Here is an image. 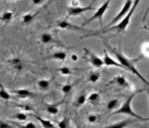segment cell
Masks as SVG:
<instances>
[{"instance_id":"cell-26","label":"cell","mask_w":149,"mask_h":128,"mask_svg":"<svg viewBox=\"0 0 149 128\" xmlns=\"http://www.w3.org/2000/svg\"><path fill=\"white\" fill-rule=\"evenodd\" d=\"M87 100H88V98H87V96H86L85 94H79V96H77V107H81V106H83L84 104L86 103Z\"/></svg>"},{"instance_id":"cell-28","label":"cell","mask_w":149,"mask_h":128,"mask_svg":"<svg viewBox=\"0 0 149 128\" xmlns=\"http://www.w3.org/2000/svg\"><path fill=\"white\" fill-rule=\"evenodd\" d=\"M72 84H70V83H66V84H64L62 86V88H61V91H62L63 94H70V92L72 91Z\"/></svg>"},{"instance_id":"cell-21","label":"cell","mask_w":149,"mask_h":128,"mask_svg":"<svg viewBox=\"0 0 149 128\" xmlns=\"http://www.w3.org/2000/svg\"><path fill=\"white\" fill-rule=\"evenodd\" d=\"M141 55L142 57L149 58V42L146 41L141 45Z\"/></svg>"},{"instance_id":"cell-17","label":"cell","mask_w":149,"mask_h":128,"mask_svg":"<svg viewBox=\"0 0 149 128\" xmlns=\"http://www.w3.org/2000/svg\"><path fill=\"white\" fill-rule=\"evenodd\" d=\"M37 86L41 91H48L50 87V80L46 79H41L37 82Z\"/></svg>"},{"instance_id":"cell-18","label":"cell","mask_w":149,"mask_h":128,"mask_svg":"<svg viewBox=\"0 0 149 128\" xmlns=\"http://www.w3.org/2000/svg\"><path fill=\"white\" fill-rule=\"evenodd\" d=\"M130 122V120H123V121H119L116 122H113V124L110 125H106L105 128H124L126 126H128Z\"/></svg>"},{"instance_id":"cell-33","label":"cell","mask_w":149,"mask_h":128,"mask_svg":"<svg viewBox=\"0 0 149 128\" xmlns=\"http://www.w3.org/2000/svg\"><path fill=\"white\" fill-rule=\"evenodd\" d=\"M70 59H71V61L74 63L77 62V61H78V55L77 53H73V54L70 55Z\"/></svg>"},{"instance_id":"cell-2","label":"cell","mask_w":149,"mask_h":128,"mask_svg":"<svg viewBox=\"0 0 149 128\" xmlns=\"http://www.w3.org/2000/svg\"><path fill=\"white\" fill-rule=\"evenodd\" d=\"M140 1H141V0H134L132 7V8H130V12L127 14V16H126L124 19H122L121 21H119L118 23H116V25H115L113 26H109V27L104 28V29H102V31H99V33L100 32L105 33V32H109V31H116V32H118V33L124 32L128 28V26L130 25V20H132V17L133 15L134 11H136V8L138 7Z\"/></svg>"},{"instance_id":"cell-36","label":"cell","mask_w":149,"mask_h":128,"mask_svg":"<svg viewBox=\"0 0 149 128\" xmlns=\"http://www.w3.org/2000/svg\"><path fill=\"white\" fill-rule=\"evenodd\" d=\"M31 1H32L33 4L36 5V6H37V5H40V4L43 3V0H31Z\"/></svg>"},{"instance_id":"cell-19","label":"cell","mask_w":149,"mask_h":128,"mask_svg":"<svg viewBox=\"0 0 149 128\" xmlns=\"http://www.w3.org/2000/svg\"><path fill=\"white\" fill-rule=\"evenodd\" d=\"M14 17V13L11 11H6L1 14V21L5 23H8L12 21Z\"/></svg>"},{"instance_id":"cell-22","label":"cell","mask_w":149,"mask_h":128,"mask_svg":"<svg viewBox=\"0 0 149 128\" xmlns=\"http://www.w3.org/2000/svg\"><path fill=\"white\" fill-rule=\"evenodd\" d=\"M46 110L50 115H57L59 113V108H58V105L51 104V105H47Z\"/></svg>"},{"instance_id":"cell-29","label":"cell","mask_w":149,"mask_h":128,"mask_svg":"<svg viewBox=\"0 0 149 128\" xmlns=\"http://www.w3.org/2000/svg\"><path fill=\"white\" fill-rule=\"evenodd\" d=\"M58 70H59V72L63 76H69L72 74V71L68 66H62V68H60Z\"/></svg>"},{"instance_id":"cell-12","label":"cell","mask_w":149,"mask_h":128,"mask_svg":"<svg viewBox=\"0 0 149 128\" xmlns=\"http://www.w3.org/2000/svg\"><path fill=\"white\" fill-rule=\"evenodd\" d=\"M9 64L11 65L12 68L15 69L18 72H21V71L23 69V63H22V60L20 57H13L9 60Z\"/></svg>"},{"instance_id":"cell-27","label":"cell","mask_w":149,"mask_h":128,"mask_svg":"<svg viewBox=\"0 0 149 128\" xmlns=\"http://www.w3.org/2000/svg\"><path fill=\"white\" fill-rule=\"evenodd\" d=\"M69 124H70V121H69L68 118L67 117H63L60 122H58V127H60V128H67V127L70 126Z\"/></svg>"},{"instance_id":"cell-5","label":"cell","mask_w":149,"mask_h":128,"mask_svg":"<svg viewBox=\"0 0 149 128\" xmlns=\"http://www.w3.org/2000/svg\"><path fill=\"white\" fill-rule=\"evenodd\" d=\"M132 5H133V1H132V0H126L124 6L122 7V8L120 9V11L118 14H116V16L114 18V20H112V22L109 23V25H107L105 26V28L114 25L118 22H119V21L122 20V19H124L126 16H127V14L130 12V8H132Z\"/></svg>"},{"instance_id":"cell-14","label":"cell","mask_w":149,"mask_h":128,"mask_svg":"<svg viewBox=\"0 0 149 128\" xmlns=\"http://www.w3.org/2000/svg\"><path fill=\"white\" fill-rule=\"evenodd\" d=\"M33 116H34L36 119L40 122V124L43 126L44 128H53V127H55L53 122H51V121H49V120L43 119V118H41L40 116L36 115V114H33Z\"/></svg>"},{"instance_id":"cell-4","label":"cell","mask_w":149,"mask_h":128,"mask_svg":"<svg viewBox=\"0 0 149 128\" xmlns=\"http://www.w3.org/2000/svg\"><path fill=\"white\" fill-rule=\"evenodd\" d=\"M111 1H112V0H106L105 2L102 3L101 6L95 11L94 14H93V15L90 19H87V20L82 23V26H86L87 25H88V23H91L93 21H96V20L99 21L101 25H104V23H102V17H104L105 12L107 11V9H108Z\"/></svg>"},{"instance_id":"cell-8","label":"cell","mask_w":149,"mask_h":128,"mask_svg":"<svg viewBox=\"0 0 149 128\" xmlns=\"http://www.w3.org/2000/svg\"><path fill=\"white\" fill-rule=\"evenodd\" d=\"M57 26L60 29H64V30H73V31H84V32H88V30L85 29L84 26H78L76 25H73L72 23H70L66 20L59 21L57 23Z\"/></svg>"},{"instance_id":"cell-41","label":"cell","mask_w":149,"mask_h":128,"mask_svg":"<svg viewBox=\"0 0 149 128\" xmlns=\"http://www.w3.org/2000/svg\"><path fill=\"white\" fill-rule=\"evenodd\" d=\"M94 1H96V0H93V1H92V3H93V2H94ZM92 3H91V4H92Z\"/></svg>"},{"instance_id":"cell-10","label":"cell","mask_w":149,"mask_h":128,"mask_svg":"<svg viewBox=\"0 0 149 128\" xmlns=\"http://www.w3.org/2000/svg\"><path fill=\"white\" fill-rule=\"evenodd\" d=\"M104 64L105 66H116V68H119L121 69H124L123 65H121L118 61H116L109 55V53H107V51H104Z\"/></svg>"},{"instance_id":"cell-34","label":"cell","mask_w":149,"mask_h":128,"mask_svg":"<svg viewBox=\"0 0 149 128\" xmlns=\"http://www.w3.org/2000/svg\"><path fill=\"white\" fill-rule=\"evenodd\" d=\"M79 4H80V2H79L78 0H71V1H70L71 7H77L79 6Z\"/></svg>"},{"instance_id":"cell-16","label":"cell","mask_w":149,"mask_h":128,"mask_svg":"<svg viewBox=\"0 0 149 128\" xmlns=\"http://www.w3.org/2000/svg\"><path fill=\"white\" fill-rule=\"evenodd\" d=\"M49 58L57 60V61H64L67 58V53L64 51H58L53 53V54L50 56Z\"/></svg>"},{"instance_id":"cell-11","label":"cell","mask_w":149,"mask_h":128,"mask_svg":"<svg viewBox=\"0 0 149 128\" xmlns=\"http://www.w3.org/2000/svg\"><path fill=\"white\" fill-rule=\"evenodd\" d=\"M110 83L118 85V86L120 87V88H125V89H130V88H132V87H130V84L127 80V79H126L122 75L116 76V77L110 82Z\"/></svg>"},{"instance_id":"cell-39","label":"cell","mask_w":149,"mask_h":128,"mask_svg":"<svg viewBox=\"0 0 149 128\" xmlns=\"http://www.w3.org/2000/svg\"><path fill=\"white\" fill-rule=\"evenodd\" d=\"M146 93H147V94H148V97H149V90H147V92H146Z\"/></svg>"},{"instance_id":"cell-15","label":"cell","mask_w":149,"mask_h":128,"mask_svg":"<svg viewBox=\"0 0 149 128\" xmlns=\"http://www.w3.org/2000/svg\"><path fill=\"white\" fill-rule=\"evenodd\" d=\"M36 15V13H32V12H28L25 13L24 15L22 17V23L24 25H28L34 21V19Z\"/></svg>"},{"instance_id":"cell-7","label":"cell","mask_w":149,"mask_h":128,"mask_svg":"<svg viewBox=\"0 0 149 128\" xmlns=\"http://www.w3.org/2000/svg\"><path fill=\"white\" fill-rule=\"evenodd\" d=\"M94 8H93L91 5H88V6H84V7H70L67 9V15L69 17H74V16H79L83 14L84 12L93 11Z\"/></svg>"},{"instance_id":"cell-38","label":"cell","mask_w":149,"mask_h":128,"mask_svg":"<svg viewBox=\"0 0 149 128\" xmlns=\"http://www.w3.org/2000/svg\"><path fill=\"white\" fill-rule=\"evenodd\" d=\"M144 29H146V30H148V31H149V27L146 26V27H144Z\"/></svg>"},{"instance_id":"cell-1","label":"cell","mask_w":149,"mask_h":128,"mask_svg":"<svg viewBox=\"0 0 149 128\" xmlns=\"http://www.w3.org/2000/svg\"><path fill=\"white\" fill-rule=\"evenodd\" d=\"M105 45L108 47V48L111 50L112 53L115 54L116 58L118 59V62L123 65V68H124L125 70H128V71H130V72H132V74H134L136 77H138V79H141L143 83H146L149 87V82L143 77L141 73H140V71L136 68V66H135V63H136L137 61L139 60V58H137V59H130L126 55H124V53L121 51V50H118L116 48H113V47L108 45V44H105Z\"/></svg>"},{"instance_id":"cell-37","label":"cell","mask_w":149,"mask_h":128,"mask_svg":"<svg viewBox=\"0 0 149 128\" xmlns=\"http://www.w3.org/2000/svg\"><path fill=\"white\" fill-rule=\"evenodd\" d=\"M149 13V6H148V8H147V9H146V13H144V15H143V21L146 20V16H147V14Z\"/></svg>"},{"instance_id":"cell-6","label":"cell","mask_w":149,"mask_h":128,"mask_svg":"<svg viewBox=\"0 0 149 128\" xmlns=\"http://www.w3.org/2000/svg\"><path fill=\"white\" fill-rule=\"evenodd\" d=\"M84 53H85V56L88 59V63L91 64V65H93L96 68H100L102 65H104V60L102 58H100L99 56H97L95 53H93L92 51H88L87 48L84 49Z\"/></svg>"},{"instance_id":"cell-13","label":"cell","mask_w":149,"mask_h":128,"mask_svg":"<svg viewBox=\"0 0 149 128\" xmlns=\"http://www.w3.org/2000/svg\"><path fill=\"white\" fill-rule=\"evenodd\" d=\"M12 93H14L16 94V96L18 97H20V98H28V97H31L34 96V93L29 91L28 89H17V90H13Z\"/></svg>"},{"instance_id":"cell-3","label":"cell","mask_w":149,"mask_h":128,"mask_svg":"<svg viewBox=\"0 0 149 128\" xmlns=\"http://www.w3.org/2000/svg\"><path fill=\"white\" fill-rule=\"evenodd\" d=\"M139 92V91H138ZM138 92H135L133 94H130V96H128V98L126 99L125 102L121 105L118 110H116L113 111V114H125V115H128V116H132L133 118H137L138 120L140 121H148L149 120V117L148 118H144L143 116H140L138 115L136 112H134L132 108V103L133 98L135 97V96L137 94Z\"/></svg>"},{"instance_id":"cell-35","label":"cell","mask_w":149,"mask_h":128,"mask_svg":"<svg viewBox=\"0 0 149 128\" xmlns=\"http://www.w3.org/2000/svg\"><path fill=\"white\" fill-rule=\"evenodd\" d=\"M0 126H1L2 128H9V127H11L10 124H8V122H5L4 121H1V122H0Z\"/></svg>"},{"instance_id":"cell-31","label":"cell","mask_w":149,"mask_h":128,"mask_svg":"<svg viewBox=\"0 0 149 128\" xmlns=\"http://www.w3.org/2000/svg\"><path fill=\"white\" fill-rule=\"evenodd\" d=\"M87 120H88V122H90V124H95V122H97V120H98V117L95 114H90L88 116Z\"/></svg>"},{"instance_id":"cell-20","label":"cell","mask_w":149,"mask_h":128,"mask_svg":"<svg viewBox=\"0 0 149 128\" xmlns=\"http://www.w3.org/2000/svg\"><path fill=\"white\" fill-rule=\"evenodd\" d=\"M118 104H119V100H118V98L112 99V100H110L108 103H107V105H106L107 110H109V111H114L115 110H116V108H118Z\"/></svg>"},{"instance_id":"cell-40","label":"cell","mask_w":149,"mask_h":128,"mask_svg":"<svg viewBox=\"0 0 149 128\" xmlns=\"http://www.w3.org/2000/svg\"><path fill=\"white\" fill-rule=\"evenodd\" d=\"M8 1H15V0H8Z\"/></svg>"},{"instance_id":"cell-25","label":"cell","mask_w":149,"mask_h":128,"mask_svg":"<svg viewBox=\"0 0 149 128\" xmlns=\"http://www.w3.org/2000/svg\"><path fill=\"white\" fill-rule=\"evenodd\" d=\"M0 97H1L3 100H9L11 98L10 94H9L3 85H1V88H0Z\"/></svg>"},{"instance_id":"cell-23","label":"cell","mask_w":149,"mask_h":128,"mask_svg":"<svg viewBox=\"0 0 149 128\" xmlns=\"http://www.w3.org/2000/svg\"><path fill=\"white\" fill-rule=\"evenodd\" d=\"M100 79V73L97 71H92L88 75V82L91 83H96Z\"/></svg>"},{"instance_id":"cell-32","label":"cell","mask_w":149,"mask_h":128,"mask_svg":"<svg viewBox=\"0 0 149 128\" xmlns=\"http://www.w3.org/2000/svg\"><path fill=\"white\" fill-rule=\"evenodd\" d=\"M22 127H23V128H36L37 126L35 124L34 122H28L24 125H22Z\"/></svg>"},{"instance_id":"cell-24","label":"cell","mask_w":149,"mask_h":128,"mask_svg":"<svg viewBox=\"0 0 149 128\" xmlns=\"http://www.w3.org/2000/svg\"><path fill=\"white\" fill-rule=\"evenodd\" d=\"M99 100H100V93H97V92L91 93L88 97V101L92 103V104H95L97 102H99Z\"/></svg>"},{"instance_id":"cell-30","label":"cell","mask_w":149,"mask_h":128,"mask_svg":"<svg viewBox=\"0 0 149 128\" xmlns=\"http://www.w3.org/2000/svg\"><path fill=\"white\" fill-rule=\"evenodd\" d=\"M15 118L18 121H20V122H24V121L27 120V116H26L25 113H23V112L17 113V114L15 115Z\"/></svg>"},{"instance_id":"cell-9","label":"cell","mask_w":149,"mask_h":128,"mask_svg":"<svg viewBox=\"0 0 149 128\" xmlns=\"http://www.w3.org/2000/svg\"><path fill=\"white\" fill-rule=\"evenodd\" d=\"M40 41L42 44H62V42H60L57 37H55L50 33H42L40 35Z\"/></svg>"}]
</instances>
